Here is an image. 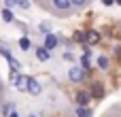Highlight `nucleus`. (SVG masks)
Returning <instances> with one entry per match:
<instances>
[{"label": "nucleus", "mask_w": 121, "mask_h": 117, "mask_svg": "<svg viewBox=\"0 0 121 117\" xmlns=\"http://www.w3.org/2000/svg\"><path fill=\"white\" fill-rule=\"evenodd\" d=\"M51 11H53L55 15H60V17H66V15H70L74 9H72L70 0H53V2H51Z\"/></svg>", "instance_id": "f257e3e1"}, {"label": "nucleus", "mask_w": 121, "mask_h": 117, "mask_svg": "<svg viewBox=\"0 0 121 117\" xmlns=\"http://www.w3.org/2000/svg\"><path fill=\"white\" fill-rule=\"evenodd\" d=\"M85 77H87V72H85L81 66H72V68L68 70V79H70L72 83H83Z\"/></svg>", "instance_id": "f03ea898"}, {"label": "nucleus", "mask_w": 121, "mask_h": 117, "mask_svg": "<svg viewBox=\"0 0 121 117\" xmlns=\"http://www.w3.org/2000/svg\"><path fill=\"white\" fill-rule=\"evenodd\" d=\"M11 81H13V85L19 90V92H26L28 90V83H30V77L28 75H11Z\"/></svg>", "instance_id": "7ed1b4c3"}, {"label": "nucleus", "mask_w": 121, "mask_h": 117, "mask_svg": "<svg viewBox=\"0 0 121 117\" xmlns=\"http://www.w3.org/2000/svg\"><path fill=\"white\" fill-rule=\"evenodd\" d=\"M57 45H60V36H57V34H53V32L45 34V38H43V47H47L49 51H53Z\"/></svg>", "instance_id": "20e7f679"}, {"label": "nucleus", "mask_w": 121, "mask_h": 117, "mask_svg": "<svg viewBox=\"0 0 121 117\" xmlns=\"http://www.w3.org/2000/svg\"><path fill=\"white\" fill-rule=\"evenodd\" d=\"M34 55H36L38 62H49V60H51V51H49L47 47H43V45H36V47H34Z\"/></svg>", "instance_id": "39448f33"}, {"label": "nucleus", "mask_w": 121, "mask_h": 117, "mask_svg": "<svg viewBox=\"0 0 121 117\" xmlns=\"http://www.w3.org/2000/svg\"><path fill=\"white\" fill-rule=\"evenodd\" d=\"M89 94H91V98H98V100H102L104 98V85L100 83V81H96V83H91V87H89Z\"/></svg>", "instance_id": "423d86ee"}, {"label": "nucleus", "mask_w": 121, "mask_h": 117, "mask_svg": "<svg viewBox=\"0 0 121 117\" xmlns=\"http://www.w3.org/2000/svg\"><path fill=\"white\" fill-rule=\"evenodd\" d=\"M98 43H100V32H98V30L85 32V45H87V47H94V45H98Z\"/></svg>", "instance_id": "0eeeda50"}, {"label": "nucleus", "mask_w": 121, "mask_h": 117, "mask_svg": "<svg viewBox=\"0 0 121 117\" xmlns=\"http://www.w3.org/2000/svg\"><path fill=\"white\" fill-rule=\"evenodd\" d=\"M26 92H28L30 96H40V94H43V85H40L36 79L30 77V83H28V90H26Z\"/></svg>", "instance_id": "6e6552de"}, {"label": "nucleus", "mask_w": 121, "mask_h": 117, "mask_svg": "<svg viewBox=\"0 0 121 117\" xmlns=\"http://www.w3.org/2000/svg\"><path fill=\"white\" fill-rule=\"evenodd\" d=\"M89 100H91L89 90H87V92H85V90L77 92V104H79V107H87V104H89Z\"/></svg>", "instance_id": "1a4fd4ad"}, {"label": "nucleus", "mask_w": 121, "mask_h": 117, "mask_svg": "<svg viewBox=\"0 0 121 117\" xmlns=\"http://www.w3.org/2000/svg\"><path fill=\"white\" fill-rule=\"evenodd\" d=\"M9 68H11V75H19V70H21V64H19L15 58H11V60H9Z\"/></svg>", "instance_id": "9d476101"}, {"label": "nucleus", "mask_w": 121, "mask_h": 117, "mask_svg": "<svg viewBox=\"0 0 121 117\" xmlns=\"http://www.w3.org/2000/svg\"><path fill=\"white\" fill-rule=\"evenodd\" d=\"M96 64H98V68H102V70H106L111 62H108V58H106V55H98V60H96Z\"/></svg>", "instance_id": "9b49d317"}, {"label": "nucleus", "mask_w": 121, "mask_h": 117, "mask_svg": "<svg viewBox=\"0 0 121 117\" xmlns=\"http://www.w3.org/2000/svg\"><path fill=\"white\" fill-rule=\"evenodd\" d=\"M0 55H2V58H4L6 62H9L11 58H13V53H11V49H9V47H6L4 43H0Z\"/></svg>", "instance_id": "f8f14e48"}, {"label": "nucleus", "mask_w": 121, "mask_h": 117, "mask_svg": "<svg viewBox=\"0 0 121 117\" xmlns=\"http://www.w3.org/2000/svg\"><path fill=\"white\" fill-rule=\"evenodd\" d=\"M89 2H91V0H70L72 9H77V11H79V9H85V6H87Z\"/></svg>", "instance_id": "ddd939ff"}, {"label": "nucleus", "mask_w": 121, "mask_h": 117, "mask_svg": "<svg viewBox=\"0 0 121 117\" xmlns=\"http://www.w3.org/2000/svg\"><path fill=\"white\" fill-rule=\"evenodd\" d=\"M19 47H21L23 51H28V49L32 47V43H30V38H28V36H21V38H19Z\"/></svg>", "instance_id": "4468645a"}, {"label": "nucleus", "mask_w": 121, "mask_h": 117, "mask_svg": "<svg viewBox=\"0 0 121 117\" xmlns=\"http://www.w3.org/2000/svg\"><path fill=\"white\" fill-rule=\"evenodd\" d=\"M91 58H85V55H81V68L85 70V72H89V68H91Z\"/></svg>", "instance_id": "2eb2a0df"}, {"label": "nucleus", "mask_w": 121, "mask_h": 117, "mask_svg": "<svg viewBox=\"0 0 121 117\" xmlns=\"http://www.w3.org/2000/svg\"><path fill=\"white\" fill-rule=\"evenodd\" d=\"M77 115H79V117H91V109H87V107H79V109H77Z\"/></svg>", "instance_id": "dca6fc26"}, {"label": "nucleus", "mask_w": 121, "mask_h": 117, "mask_svg": "<svg viewBox=\"0 0 121 117\" xmlns=\"http://www.w3.org/2000/svg\"><path fill=\"white\" fill-rule=\"evenodd\" d=\"M2 19L6 21V23H11L15 17H13V13H11V9H2Z\"/></svg>", "instance_id": "f3484780"}, {"label": "nucleus", "mask_w": 121, "mask_h": 117, "mask_svg": "<svg viewBox=\"0 0 121 117\" xmlns=\"http://www.w3.org/2000/svg\"><path fill=\"white\" fill-rule=\"evenodd\" d=\"M38 30L45 32V34H49V32H51V23H49V21H43V23L38 26Z\"/></svg>", "instance_id": "a211bd4d"}, {"label": "nucleus", "mask_w": 121, "mask_h": 117, "mask_svg": "<svg viewBox=\"0 0 121 117\" xmlns=\"http://www.w3.org/2000/svg\"><path fill=\"white\" fill-rule=\"evenodd\" d=\"M15 2H17V6H19V9H23V11H28V9H30V0H15Z\"/></svg>", "instance_id": "6ab92c4d"}, {"label": "nucleus", "mask_w": 121, "mask_h": 117, "mask_svg": "<svg viewBox=\"0 0 121 117\" xmlns=\"http://www.w3.org/2000/svg\"><path fill=\"white\" fill-rule=\"evenodd\" d=\"M74 40L77 43H85V32H74Z\"/></svg>", "instance_id": "aec40b11"}, {"label": "nucleus", "mask_w": 121, "mask_h": 117, "mask_svg": "<svg viewBox=\"0 0 121 117\" xmlns=\"http://www.w3.org/2000/svg\"><path fill=\"white\" fill-rule=\"evenodd\" d=\"M13 6H17L15 0H4V9H13Z\"/></svg>", "instance_id": "412c9836"}, {"label": "nucleus", "mask_w": 121, "mask_h": 117, "mask_svg": "<svg viewBox=\"0 0 121 117\" xmlns=\"http://www.w3.org/2000/svg\"><path fill=\"white\" fill-rule=\"evenodd\" d=\"M64 60H66V62H68V60H74V55H72V53L66 49V51H64Z\"/></svg>", "instance_id": "4be33fe9"}, {"label": "nucleus", "mask_w": 121, "mask_h": 117, "mask_svg": "<svg viewBox=\"0 0 121 117\" xmlns=\"http://www.w3.org/2000/svg\"><path fill=\"white\" fill-rule=\"evenodd\" d=\"M102 4H104V6H113V4H115V0H102Z\"/></svg>", "instance_id": "5701e85b"}, {"label": "nucleus", "mask_w": 121, "mask_h": 117, "mask_svg": "<svg viewBox=\"0 0 121 117\" xmlns=\"http://www.w3.org/2000/svg\"><path fill=\"white\" fill-rule=\"evenodd\" d=\"M9 117H19V113H17V111H13V109H11V113H9Z\"/></svg>", "instance_id": "b1692460"}, {"label": "nucleus", "mask_w": 121, "mask_h": 117, "mask_svg": "<svg viewBox=\"0 0 121 117\" xmlns=\"http://www.w3.org/2000/svg\"><path fill=\"white\" fill-rule=\"evenodd\" d=\"M115 2H117V4H119V6H121V0H115Z\"/></svg>", "instance_id": "393cba45"}, {"label": "nucleus", "mask_w": 121, "mask_h": 117, "mask_svg": "<svg viewBox=\"0 0 121 117\" xmlns=\"http://www.w3.org/2000/svg\"><path fill=\"white\" fill-rule=\"evenodd\" d=\"M28 117H38V115H34V113H32V115H28Z\"/></svg>", "instance_id": "a878e982"}, {"label": "nucleus", "mask_w": 121, "mask_h": 117, "mask_svg": "<svg viewBox=\"0 0 121 117\" xmlns=\"http://www.w3.org/2000/svg\"><path fill=\"white\" fill-rule=\"evenodd\" d=\"M47 2H53V0H47Z\"/></svg>", "instance_id": "bb28decb"}, {"label": "nucleus", "mask_w": 121, "mask_h": 117, "mask_svg": "<svg viewBox=\"0 0 121 117\" xmlns=\"http://www.w3.org/2000/svg\"><path fill=\"white\" fill-rule=\"evenodd\" d=\"M119 58H121V53H119Z\"/></svg>", "instance_id": "cd10ccee"}]
</instances>
